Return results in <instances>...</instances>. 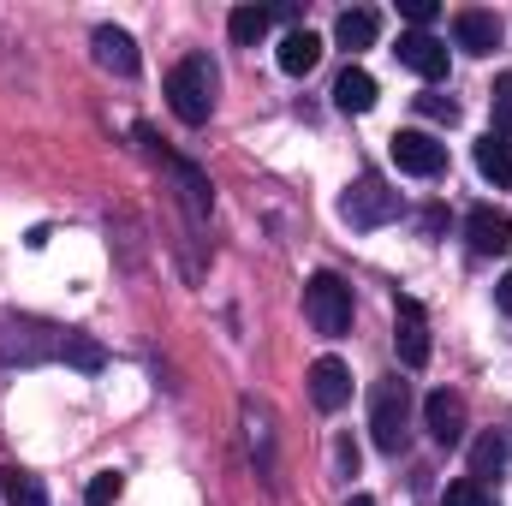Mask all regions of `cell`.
Here are the masks:
<instances>
[{"label": "cell", "instance_id": "8992f818", "mask_svg": "<svg viewBox=\"0 0 512 506\" xmlns=\"http://www.w3.org/2000/svg\"><path fill=\"white\" fill-rule=\"evenodd\" d=\"M387 149H393V167L411 173V179H435L447 167V143H435L429 131H393Z\"/></svg>", "mask_w": 512, "mask_h": 506}, {"label": "cell", "instance_id": "8fae6325", "mask_svg": "<svg viewBox=\"0 0 512 506\" xmlns=\"http://www.w3.org/2000/svg\"><path fill=\"white\" fill-rule=\"evenodd\" d=\"M453 36H459V48H465V54H495V48H501V18L471 6V12H459V18H453Z\"/></svg>", "mask_w": 512, "mask_h": 506}, {"label": "cell", "instance_id": "44dd1931", "mask_svg": "<svg viewBox=\"0 0 512 506\" xmlns=\"http://www.w3.org/2000/svg\"><path fill=\"white\" fill-rule=\"evenodd\" d=\"M489 108H495V137H512V72H507V78H495Z\"/></svg>", "mask_w": 512, "mask_h": 506}, {"label": "cell", "instance_id": "7c38bea8", "mask_svg": "<svg viewBox=\"0 0 512 506\" xmlns=\"http://www.w3.org/2000/svg\"><path fill=\"white\" fill-rule=\"evenodd\" d=\"M90 48H96V60H102L108 72H120V78H131V72H137V42H131L126 30H114V24H96Z\"/></svg>", "mask_w": 512, "mask_h": 506}, {"label": "cell", "instance_id": "cb8c5ba5", "mask_svg": "<svg viewBox=\"0 0 512 506\" xmlns=\"http://www.w3.org/2000/svg\"><path fill=\"white\" fill-rule=\"evenodd\" d=\"M417 108H423L429 120H447V126L459 120V102H453V96H417Z\"/></svg>", "mask_w": 512, "mask_h": 506}, {"label": "cell", "instance_id": "4fadbf2b", "mask_svg": "<svg viewBox=\"0 0 512 506\" xmlns=\"http://www.w3.org/2000/svg\"><path fill=\"white\" fill-rule=\"evenodd\" d=\"M334 102H340L346 114H370V108H376V78H370L364 66H346V72L334 78Z\"/></svg>", "mask_w": 512, "mask_h": 506}, {"label": "cell", "instance_id": "277c9868", "mask_svg": "<svg viewBox=\"0 0 512 506\" xmlns=\"http://www.w3.org/2000/svg\"><path fill=\"white\" fill-rule=\"evenodd\" d=\"M405 423H411L405 381H376V393H370V435H376L382 453H399L405 447Z\"/></svg>", "mask_w": 512, "mask_h": 506}, {"label": "cell", "instance_id": "484cf974", "mask_svg": "<svg viewBox=\"0 0 512 506\" xmlns=\"http://www.w3.org/2000/svg\"><path fill=\"white\" fill-rule=\"evenodd\" d=\"M495 304H501V310L512 316V268L501 274V280H495Z\"/></svg>", "mask_w": 512, "mask_h": 506}, {"label": "cell", "instance_id": "30bf717a", "mask_svg": "<svg viewBox=\"0 0 512 506\" xmlns=\"http://www.w3.org/2000/svg\"><path fill=\"white\" fill-rule=\"evenodd\" d=\"M310 399H316V411H340L352 399V370L340 358H316L310 364Z\"/></svg>", "mask_w": 512, "mask_h": 506}, {"label": "cell", "instance_id": "9c48e42d", "mask_svg": "<svg viewBox=\"0 0 512 506\" xmlns=\"http://www.w3.org/2000/svg\"><path fill=\"white\" fill-rule=\"evenodd\" d=\"M423 429L435 435V447H459L465 441V399L447 393V387H435L423 399Z\"/></svg>", "mask_w": 512, "mask_h": 506}, {"label": "cell", "instance_id": "7a4b0ae2", "mask_svg": "<svg viewBox=\"0 0 512 506\" xmlns=\"http://www.w3.org/2000/svg\"><path fill=\"white\" fill-rule=\"evenodd\" d=\"M304 316H310V328L322 334V340H340L346 328H352V286L340 280V274H310L304 280Z\"/></svg>", "mask_w": 512, "mask_h": 506}, {"label": "cell", "instance_id": "52a82bcc", "mask_svg": "<svg viewBox=\"0 0 512 506\" xmlns=\"http://www.w3.org/2000/svg\"><path fill=\"white\" fill-rule=\"evenodd\" d=\"M465 239H471L477 256H507L512 251V215L495 209V203H477V209L465 215Z\"/></svg>", "mask_w": 512, "mask_h": 506}, {"label": "cell", "instance_id": "6da1fadb", "mask_svg": "<svg viewBox=\"0 0 512 506\" xmlns=\"http://www.w3.org/2000/svg\"><path fill=\"white\" fill-rule=\"evenodd\" d=\"M167 108H173L185 126H203V120H209V108H215V66H209L203 54H191V60H179V66L167 72Z\"/></svg>", "mask_w": 512, "mask_h": 506}, {"label": "cell", "instance_id": "4316f807", "mask_svg": "<svg viewBox=\"0 0 512 506\" xmlns=\"http://www.w3.org/2000/svg\"><path fill=\"white\" fill-rule=\"evenodd\" d=\"M346 506H376V501H370V495H352V501H346Z\"/></svg>", "mask_w": 512, "mask_h": 506}, {"label": "cell", "instance_id": "d6986e66", "mask_svg": "<svg viewBox=\"0 0 512 506\" xmlns=\"http://www.w3.org/2000/svg\"><path fill=\"white\" fill-rule=\"evenodd\" d=\"M507 465V441L501 435H477V447H471V483L477 477H495Z\"/></svg>", "mask_w": 512, "mask_h": 506}, {"label": "cell", "instance_id": "3957f363", "mask_svg": "<svg viewBox=\"0 0 512 506\" xmlns=\"http://www.w3.org/2000/svg\"><path fill=\"white\" fill-rule=\"evenodd\" d=\"M393 215H399V191L382 173H358V185L340 197V221L346 227H387Z\"/></svg>", "mask_w": 512, "mask_h": 506}, {"label": "cell", "instance_id": "ffe728a7", "mask_svg": "<svg viewBox=\"0 0 512 506\" xmlns=\"http://www.w3.org/2000/svg\"><path fill=\"white\" fill-rule=\"evenodd\" d=\"M60 352H66L78 370H102V346H96V340H84V334H66V340H60Z\"/></svg>", "mask_w": 512, "mask_h": 506}, {"label": "cell", "instance_id": "9a60e30c", "mask_svg": "<svg viewBox=\"0 0 512 506\" xmlns=\"http://www.w3.org/2000/svg\"><path fill=\"white\" fill-rule=\"evenodd\" d=\"M316 60H322V36H310V30H292V36L280 42V72H286V78H304V72H316Z\"/></svg>", "mask_w": 512, "mask_h": 506}, {"label": "cell", "instance_id": "ba28073f", "mask_svg": "<svg viewBox=\"0 0 512 506\" xmlns=\"http://www.w3.org/2000/svg\"><path fill=\"white\" fill-rule=\"evenodd\" d=\"M393 54H399V66H405V72H417L423 84H435V78H447V42H435L429 30H405Z\"/></svg>", "mask_w": 512, "mask_h": 506}, {"label": "cell", "instance_id": "603a6c76", "mask_svg": "<svg viewBox=\"0 0 512 506\" xmlns=\"http://www.w3.org/2000/svg\"><path fill=\"white\" fill-rule=\"evenodd\" d=\"M447 506H495L483 495V483H471V477H459V483H447Z\"/></svg>", "mask_w": 512, "mask_h": 506}, {"label": "cell", "instance_id": "d4e9b609", "mask_svg": "<svg viewBox=\"0 0 512 506\" xmlns=\"http://www.w3.org/2000/svg\"><path fill=\"white\" fill-rule=\"evenodd\" d=\"M405 18H411V24H417V30H423V24H429V18H435V0H405Z\"/></svg>", "mask_w": 512, "mask_h": 506}, {"label": "cell", "instance_id": "5b68a950", "mask_svg": "<svg viewBox=\"0 0 512 506\" xmlns=\"http://www.w3.org/2000/svg\"><path fill=\"white\" fill-rule=\"evenodd\" d=\"M393 352L405 370H423L429 364V322H423V304L417 298H393Z\"/></svg>", "mask_w": 512, "mask_h": 506}, {"label": "cell", "instance_id": "5bb4252c", "mask_svg": "<svg viewBox=\"0 0 512 506\" xmlns=\"http://www.w3.org/2000/svg\"><path fill=\"white\" fill-rule=\"evenodd\" d=\"M376 36H382V18H376L370 6H352V12L334 18V42H340V48H370Z\"/></svg>", "mask_w": 512, "mask_h": 506}, {"label": "cell", "instance_id": "e0dca14e", "mask_svg": "<svg viewBox=\"0 0 512 506\" xmlns=\"http://www.w3.org/2000/svg\"><path fill=\"white\" fill-rule=\"evenodd\" d=\"M227 36H233L239 48H256V42L268 36V12H262V6H233V12H227Z\"/></svg>", "mask_w": 512, "mask_h": 506}, {"label": "cell", "instance_id": "ac0fdd59", "mask_svg": "<svg viewBox=\"0 0 512 506\" xmlns=\"http://www.w3.org/2000/svg\"><path fill=\"white\" fill-rule=\"evenodd\" d=\"M0 495H6V506H48V489L30 471H0Z\"/></svg>", "mask_w": 512, "mask_h": 506}, {"label": "cell", "instance_id": "7402d4cb", "mask_svg": "<svg viewBox=\"0 0 512 506\" xmlns=\"http://www.w3.org/2000/svg\"><path fill=\"white\" fill-rule=\"evenodd\" d=\"M120 501V471H96L90 489H84V506H114Z\"/></svg>", "mask_w": 512, "mask_h": 506}, {"label": "cell", "instance_id": "2e32d148", "mask_svg": "<svg viewBox=\"0 0 512 506\" xmlns=\"http://www.w3.org/2000/svg\"><path fill=\"white\" fill-rule=\"evenodd\" d=\"M477 173H483V179H495L501 191H512V143H507V137H495V131H489V137L477 143Z\"/></svg>", "mask_w": 512, "mask_h": 506}]
</instances>
